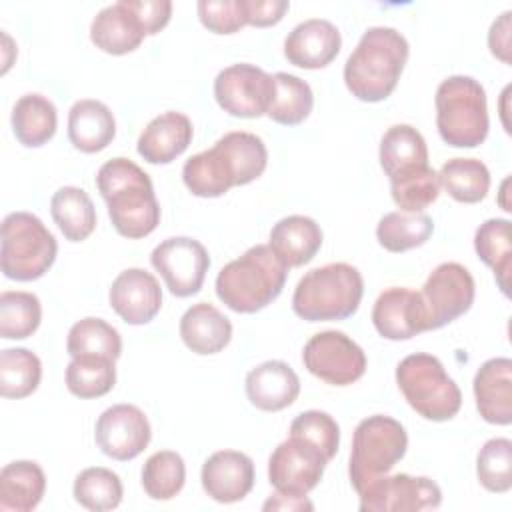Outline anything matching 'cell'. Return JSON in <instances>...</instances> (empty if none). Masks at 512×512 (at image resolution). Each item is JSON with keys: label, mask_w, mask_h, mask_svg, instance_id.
I'll list each match as a JSON object with an SVG mask.
<instances>
[{"label": "cell", "mask_w": 512, "mask_h": 512, "mask_svg": "<svg viewBox=\"0 0 512 512\" xmlns=\"http://www.w3.org/2000/svg\"><path fill=\"white\" fill-rule=\"evenodd\" d=\"M114 230L130 240L152 234L160 224V204L150 176L130 158H112L96 174Z\"/></svg>", "instance_id": "6da1fadb"}, {"label": "cell", "mask_w": 512, "mask_h": 512, "mask_svg": "<svg viewBox=\"0 0 512 512\" xmlns=\"http://www.w3.org/2000/svg\"><path fill=\"white\" fill-rule=\"evenodd\" d=\"M408 54V40L396 28H368L344 64L346 88L362 102L386 100L400 80Z\"/></svg>", "instance_id": "7a4b0ae2"}, {"label": "cell", "mask_w": 512, "mask_h": 512, "mask_svg": "<svg viewBox=\"0 0 512 512\" xmlns=\"http://www.w3.org/2000/svg\"><path fill=\"white\" fill-rule=\"evenodd\" d=\"M288 266L268 244L248 248L216 276V296L238 314H254L276 300L286 284Z\"/></svg>", "instance_id": "3957f363"}, {"label": "cell", "mask_w": 512, "mask_h": 512, "mask_svg": "<svg viewBox=\"0 0 512 512\" xmlns=\"http://www.w3.org/2000/svg\"><path fill=\"white\" fill-rule=\"evenodd\" d=\"M364 296V280L356 266L332 262L306 272L292 294V310L308 322L350 318Z\"/></svg>", "instance_id": "277c9868"}, {"label": "cell", "mask_w": 512, "mask_h": 512, "mask_svg": "<svg viewBox=\"0 0 512 512\" xmlns=\"http://www.w3.org/2000/svg\"><path fill=\"white\" fill-rule=\"evenodd\" d=\"M436 126L440 138L454 148H476L488 136L486 92L472 76H450L436 90Z\"/></svg>", "instance_id": "5b68a950"}, {"label": "cell", "mask_w": 512, "mask_h": 512, "mask_svg": "<svg viewBox=\"0 0 512 512\" xmlns=\"http://www.w3.org/2000/svg\"><path fill=\"white\" fill-rule=\"evenodd\" d=\"M396 384L410 408L426 420L446 422L462 406L458 384L432 354L416 352L402 358L396 366Z\"/></svg>", "instance_id": "8992f818"}, {"label": "cell", "mask_w": 512, "mask_h": 512, "mask_svg": "<svg viewBox=\"0 0 512 512\" xmlns=\"http://www.w3.org/2000/svg\"><path fill=\"white\" fill-rule=\"evenodd\" d=\"M58 244L44 222L30 212H12L2 220L0 266L6 278L30 282L42 278L56 260Z\"/></svg>", "instance_id": "52a82bcc"}, {"label": "cell", "mask_w": 512, "mask_h": 512, "mask_svg": "<svg viewBox=\"0 0 512 512\" xmlns=\"http://www.w3.org/2000/svg\"><path fill=\"white\" fill-rule=\"evenodd\" d=\"M408 434L392 416L374 414L358 422L352 438L348 474L356 492L388 474L406 454Z\"/></svg>", "instance_id": "ba28073f"}, {"label": "cell", "mask_w": 512, "mask_h": 512, "mask_svg": "<svg viewBox=\"0 0 512 512\" xmlns=\"http://www.w3.org/2000/svg\"><path fill=\"white\" fill-rule=\"evenodd\" d=\"M306 370L332 386H348L366 372L364 350L340 330L314 334L302 350Z\"/></svg>", "instance_id": "9c48e42d"}, {"label": "cell", "mask_w": 512, "mask_h": 512, "mask_svg": "<svg viewBox=\"0 0 512 512\" xmlns=\"http://www.w3.org/2000/svg\"><path fill=\"white\" fill-rule=\"evenodd\" d=\"M218 106L236 118H260L268 114L274 98V76L254 64H232L214 80Z\"/></svg>", "instance_id": "30bf717a"}, {"label": "cell", "mask_w": 512, "mask_h": 512, "mask_svg": "<svg viewBox=\"0 0 512 512\" xmlns=\"http://www.w3.org/2000/svg\"><path fill=\"white\" fill-rule=\"evenodd\" d=\"M328 458L312 442L288 436L268 460V480L280 494L306 496L324 476Z\"/></svg>", "instance_id": "8fae6325"}, {"label": "cell", "mask_w": 512, "mask_h": 512, "mask_svg": "<svg viewBox=\"0 0 512 512\" xmlns=\"http://www.w3.org/2000/svg\"><path fill=\"white\" fill-rule=\"evenodd\" d=\"M150 264L160 272L166 288L174 296L188 298L200 292L210 268V256L198 240L172 236L152 250Z\"/></svg>", "instance_id": "7c38bea8"}, {"label": "cell", "mask_w": 512, "mask_h": 512, "mask_svg": "<svg viewBox=\"0 0 512 512\" xmlns=\"http://www.w3.org/2000/svg\"><path fill=\"white\" fill-rule=\"evenodd\" d=\"M420 294L428 312V330H438L470 310L476 284L462 264L442 262L430 272Z\"/></svg>", "instance_id": "4fadbf2b"}, {"label": "cell", "mask_w": 512, "mask_h": 512, "mask_svg": "<svg viewBox=\"0 0 512 512\" xmlns=\"http://www.w3.org/2000/svg\"><path fill=\"white\" fill-rule=\"evenodd\" d=\"M362 512H418L442 504L440 486L426 476H380L358 492Z\"/></svg>", "instance_id": "5bb4252c"}, {"label": "cell", "mask_w": 512, "mask_h": 512, "mask_svg": "<svg viewBox=\"0 0 512 512\" xmlns=\"http://www.w3.org/2000/svg\"><path fill=\"white\" fill-rule=\"evenodd\" d=\"M152 428L146 414L134 404H114L106 408L94 428L98 448L112 460H132L146 450Z\"/></svg>", "instance_id": "9a60e30c"}, {"label": "cell", "mask_w": 512, "mask_h": 512, "mask_svg": "<svg viewBox=\"0 0 512 512\" xmlns=\"http://www.w3.org/2000/svg\"><path fill=\"white\" fill-rule=\"evenodd\" d=\"M372 324L386 340H410L428 330V312L422 294L392 286L380 292L372 308Z\"/></svg>", "instance_id": "2e32d148"}, {"label": "cell", "mask_w": 512, "mask_h": 512, "mask_svg": "<svg viewBox=\"0 0 512 512\" xmlns=\"http://www.w3.org/2000/svg\"><path fill=\"white\" fill-rule=\"evenodd\" d=\"M112 310L132 326L148 324L162 308V290L154 274L144 268L122 270L108 292Z\"/></svg>", "instance_id": "e0dca14e"}, {"label": "cell", "mask_w": 512, "mask_h": 512, "mask_svg": "<svg viewBox=\"0 0 512 512\" xmlns=\"http://www.w3.org/2000/svg\"><path fill=\"white\" fill-rule=\"evenodd\" d=\"M204 492L220 502H240L254 486V462L238 450H218L206 458L200 472Z\"/></svg>", "instance_id": "ac0fdd59"}, {"label": "cell", "mask_w": 512, "mask_h": 512, "mask_svg": "<svg viewBox=\"0 0 512 512\" xmlns=\"http://www.w3.org/2000/svg\"><path fill=\"white\" fill-rule=\"evenodd\" d=\"M342 36L324 18H310L292 28L284 40V56L290 64L304 70L328 66L340 52Z\"/></svg>", "instance_id": "d6986e66"}, {"label": "cell", "mask_w": 512, "mask_h": 512, "mask_svg": "<svg viewBox=\"0 0 512 512\" xmlns=\"http://www.w3.org/2000/svg\"><path fill=\"white\" fill-rule=\"evenodd\" d=\"M472 386L480 416L490 424L508 426L512 422V360L506 356L486 360Z\"/></svg>", "instance_id": "ffe728a7"}, {"label": "cell", "mask_w": 512, "mask_h": 512, "mask_svg": "<svg viewBox=\"0 0 512 512\" xmlns=\"http://www.w3.org/2000/svg\"><path fill=\"white\" fill-rule=\"evenodd\" d=\"M246 396L264 412H278L296 402L300 394L298 374L282 360H266L246 374Z\"/></svg>", "instance_id": "44dd1931"}, {"label": "cell", "mask_w": 512, "mask_h": 512, "mask_svg": "<svg viewBox=\"0 0 512 512\" xmlns=\"http://www.w3.org/2000/svg\"><path fill=\"white\" fill-rule=\"evenodd\" d=\"M192 122L182 112H164L152 118L138 138V154L148 164H170L192 142Z\"/></svg>", "instance_id": "7402d4cb"}, {"label": "cell", "mask_w": 512, "mask_h": 512, "mask_svg": "<svg viewBox=\"0 0 512 512\" xmlns=\"http://www.w3.org/2000/svg\"><path fill=\"white\" fill-rule=\"evenodd\" d=\"M146 32L126 0L102 8L90 24V40L106 54L122 56L136 50Z\"/></svg>", "instance_id": "603a6c76"}, {"label": "cell", "mask_w": 512, "mask_h": 512, "mask_svg": "<svg viewBox=\"0 0 512 512\" xmlns=\"http://www.w3.org/2000/svg\"><path fill=\"white\" fill-rule=\"evenodd\" d=\"M322 230L310 216L292 214L278 220L270 230L268 246L288 266L308 264L322 246Z\"/></svg>", "instance_id": "cb8c5ba5"}, {"label": "cell", "mask_w": 512, "mask_h": 512, "mask_svg": "<svg viewBox=\"0 0 512 512\" xmlns=\"http://www.w3.org/2000/svg\"><path fill=\"white\" fill-rule=\"evenodd\" d=\"M180 338L194 354H218L232 338V322L216 306L198 302L182 314Z\"/></svg>", "instance_id": "d4e9b609"}, {"label": "cell", "mask_w": 512, "mask_h": 512, "mask_svg": "<svg viewBox=\"0 0 512 512\" xmlns=\"http://www.w3.org/2000/svg\"><path fill=\"white\" fill-rule=\"evenodd\" d=\"M116 136V120L112 110L92 98L72 104L68 112V138L74 148L86 154L104 150Z\"/></svg>", "instance_id": "484cf974"}, {"label": "cell", "mask_w": 512, "mask_h": 512, "mask_svg": "<svg viewBox=\"0 0 512 512\" xmlns=\"http://www.w3.org/2000/svg\"><path fill=\"white\" fill-rule=\"evenodd\" d=\"M380 166L390 180L428 166V146L424 136L410 124L390 126L380 140Z\"/></svg>", "instance_id": "4316f807"}, {"label": "cell", "mask_w": 512, "mask_h": 512, "mask_svg": "<svg viewBox=\"0 0 512 512\" xmlns=\"http://www.w3.org/2000/svg\"><path fill=\"white\" fill-rule=\"evenodd\" d=\"M46 490L44 470L32 460H14L0 472V508L12 512L34 510Z\"/></svg>", "instance_id": "83f0119b"}, {"label": "cell", "mask_w": 512, "mask_h": 512, "mask_svg": "<svg viewBox=\"0 0 512 512\" xmlns=\"http://www.w3.org/2000/svg\"><path fill=\"white\" fill-rule=\"evenodd\" d=\"M58 126V112L50 98L42 94H24L12 108V130L16 140L26 148L44 146Z\"/></svg>", "instance_id": "f1b7e54d"}, {"label": "cell", "mask_w": 512, "mask_h": 512, "mask_svg": "<svg viewBox=\"0 0 512 512\" xmlns=\"http://www.w3.org/2000/svg\"><path fill=\"white\" fill-rule=\"evenodd\" d=\"M50 214L60 232L70 242L86 240L96 228V208L78 186H62L50 200Z\"/></svg>", "instance_id": "f546056e"}, {"label": "cell", "mask_w": 512, "mask_h": 512, "mask_svg": "<svg viewBox=\"0 0 512 512\" xmlns=\"http://www.w3.org/2000/svg\"><path fill=\"white\" fill-rule=\"evenodd\" d=\"M474 250L478 258L494 270V278L504 296H508V278L512 268L510 220L490 218L476 228Z\"/></svg>", "instance_id": "4dcf8cb0"}, {"label": "cell", "mask_w": 512, "mask_h": 512, "mask_svg": "<svg viewBox=\"0 0 512 512\" xmlns=\"http://www.w3.org/2000/svg\"><path fill=\"white\" fill-rule=\"evenodd\" d=\"M434 232V222L422 212H388L376 226V238L388 252H406L428 242Z\"/></svg>", "instance_id": "1f68e13d"}, {"label": "cell", "mask_w": 512, "mask_h": 512, "mask_svg": "<svg viewBox=\"0 0 512 512\" xmlns=\"http://www.w3.org/2000/svg\"><path fill=\"white\" fill-rule=\"evenodd\" d=\"M440 186L462 204H476L490 190V172L478 158H452L438 172Z\"/></svg>", "instance_id": "d6a6232c"}, {"label": "cell", "mask_w": 512, "mask_h": 512, "mask_svg": "<svg viewBox=\"0 0 512 512\" xmlns=\"http://www.w3.org/2000/svg\"><path fill=\"white\" fill-rule=\"evenodd\" d=\"M314 106V94L306 80L288 74H274V98L268 108V118L282 126H296L304 122Z\"/></svg>", "instance_id": "836d02e7"}, {"label": "cell", "mask_w": 512, "mask_h": 512, "mask_svg": "<svg viewBox=\"0 0 512 512\" xmlns=\"http://www.w3.org/2000/svg\"><path fill=\"white\" fill-rule=\"evenodd\" d=\"M66 352L78 356H102L118 360L122 354V338L118 330L102 318H82L68 330Z\"/></svg>", "instance_id": "e575fe53"}, {"label": "cell", "mask_w": 512, "mask_h": 512, "mask_svg": "<svg viewBox=\"0 0 512 512\" xmlns=\"http://www.w3.org/2000/svg\"><path fill=\"white\" fill-rule=\"evenodd\" d=\"M182 180L186 188L200 198H218L234 186L224 160L214 146L190 156L184 162Z\"/></svg>", "instance_id": "d590c367"}, {"label": "cell", "mask_w": 512, "mask_h": 512, "mask_svg": "<svg viewBox=\"0 0 512 512\" xmlns=\"http://www.w3.org/2000/svg\"><path fill=\"white\" fill-rule=\"evenodd\" d=\"M42 378V362L28 348H6L0 352V394L4 398L30 396Z\"/></svg>", "instance_id": "8d00e7d4"}, {"label": "cell", "mask_w": 512, "mask_h": 512, "mask_svg": "<svg viewBox=\"0 0 512 512\" xmlns=\"http://www.w3.org/2000/svg\"><path fill=\"white\" fill-rule=\"evenodd\" d=\"M74 500L92 512L114 510L124 496V488L120 476L104 466L84 468L72 488Z\"/></svg>", "instance_id": "74e56055"}, {"label": "cell", "mask_w": 512, "mask_h": 512, "mask_svg": "<svg viewBox=\"0 0 512 512\" xmlns=\"http://www.w3.org/2000/svg\"><path fill=\"white\" fill-rule=\"evenodd\" d=\"M42 320V306L36 294L24 290H4L0 294V336L24 340L32 336Z\"/></svg>", "instance_id": "f35d334b"}, {"label": "cell", "mask_w": 512, "mask_h": 512, "mask_svg": "<svg viewBox=\"0 0 512 512\" xmlns=\"http://www.w3.org/2000/svg\"><path fill=\"white\" fill-rule=\"evenodd\" d=\"M116 384L114 360L102 356L72 358L66 368V388L78 398H100Z\"/></svg>", "instance_id": "ab89813d"}, {"label": "cell", "mask_w": 512, "mask_h": 512, "mask_svg": "<svg viewBox=\"0 0 512 512\" xmlns=\"http://www.w3.org/2000/svg\"><path fill=\"white\" fill-rule=\"evenodd\" d=\"M184 482L186 464L174 450H158L142 466V488L152 500H172Z\"/></svg>", "instance_id": "60d3db41"}, {"label": "cell", "mask_w": 512, "mask_h": 512, "mask_svg": "<svg viewBox=\"0 0 512 512\" xmlns=\"http://www.w3.org/2000/svg\"><path fill=\"white\" fill-rule=\"evenodd\" d=\"M476 476L488 492L504 494L512 488V442L490 438L478 452Z\"/></svg>", "instance_id": "b9f144b4"}, {"label": "cell", "mask_w": 512, "mask_h": 512, "mask_svg": "<svg viewBox=\"0 0 512 512\" xmlns=\"http://www.w3.org/2000/svg\"><path fill=\"white\" fill-rule=\"evenodd\" d=\"M392 200L402 212H422L432 202H436L440 194L438 172L430 166H424L408 176L390 180Z\"/></svg>", "instance_id": "7bdbcfd3"}, {"label": "cell", "mask_w": 512, "mask_h": 512, "mask_svg": "<svg viewBox=\"0 0 512 512\" xmlns=\"http://www.w3.org/2000/svg\"><path fill=\"white\" fill-rule=\"evenodd\" d=\"M290 436H300L312 442L322 450L328 462L336 456L340 446V426L328 412L322 410H306L298 414L290 424Z\"/></svg>", "instance_id": "ee69618b"}, {"label": "cell", "mask_w": 512, "mask_h": 512, "mask_svg": "<svg viewBox=\"0 0 512 512\" xmlns=\"http://www.w3.org/2000/svg\"><path fill=\"white\" fill-rule=\"evenodd\" d=\"M196 10L202 26L214 34H234L246 26L244 0H200Z\"/></svg>", "instance_id": "f6af8a7d"}, {"label": "cell", "mask_w": 512, "mask_h": 512, "mask_svg": "<svg viewBox=\"0 0 512 512\" xmlns=\"http://www.w3.org/2000/svg\"><path fill=\"white\" fill-rule=\"evenodd\" d=\"M130 10L138 16L146 36L158 34L172 16V2L170 0H126Z\"/></svg>", "instance_id": "bcb514c9"}, {"label": "cell", "mask_w": 512, "mask_h": 512, "mask_svg": "<svg viewBox=\"0 0 512 512\" xmlns=\"http://www.w3.org/2000/svg\"><path fill=\"white\" fill-rule=\"evenodd\" d=\"M288 8L290 2L286 0H244L246 24L256 28L274 26L284 18Z\"/></svg>", "instance_id": "7dc6e473"}, {"label": "cell", "mask_w": 512, "mask_h": 512, "mask_svg": "<svg viewBox=\"0 0 512 512\" xmlns=\"http://www.w3.org/2000/svg\"><path fill=\"white\" fill-rule=\"evenodd\" d=\"M510 16H512L510 10L500 14V18L492 22L488 32L490 52L504 64H510Z\"/></svg>", "instance_id": "c3c4849f"}, {"label": "cell", "mask_w": 512, "mask_h": 512, "mask_svg": "<svg viewBox=\"0 0 512 512\" xmlns=\"http://www.w3.org/2000/svg\"><path fill=\"white\" fill-rule=\"evenodd\" d=\"M312 510V502L306 500V496H288V494H280L276 492L274 496H270L264 502V510Z\"/></svg>", "instance_id": "681fc988"}, {"label": "cell", "mask_w": 512, "mask_h": 512, "mask_svg": "<svg viewBox=\"0 0 512 512\" xmlns=\"http://www.w3.org/2000/svg\"><path fill=\"white\" fill-rule=\"evenodd\" d=\"M508 182H510L508 178L502 182V198H500V204H502V208H504L506 212H510V210H512V208H510V206L504 202V196H506V188H508Z\"/></svg>", "instance_id": "f907efd6"}]
</instances>
